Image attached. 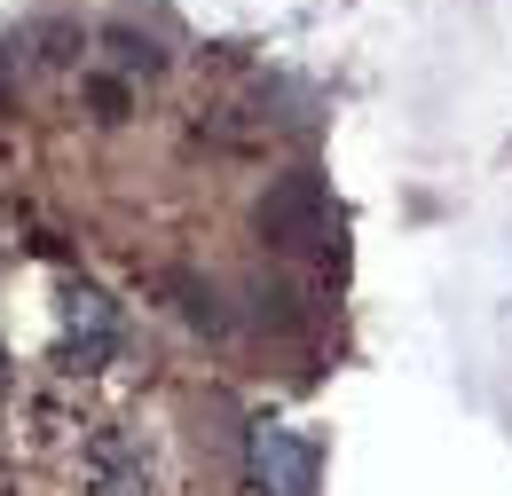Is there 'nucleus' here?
Masks as SVG:
<instances>
[{
  "label": "nucleus",
  "mask_w": 512,
  "mask_h": 496,
  "mask_svg": "<svg viewBox=\"0 0 512 496\" xmlns=\"http://www.w3.org/2000/svg\"><path fill=\"white\" fill-rule=\"evenodd\" d=\"M87 103H95V119H103V126H119V119H127V103H134V87H127V79H87Z\"/></svg>",
  "instance_id": "nucleus-7"
},
{
  "label": "nucleus",
  "mask_w": 512,
  "mask_h": 496,
  "mask_svg": "<svg viewBox=\"0 0 512 496\" xmlns=\"http://www.w3.org/2000/svg\"><path fill=\"white\" fill-rule=\"evenodd\" d=\"M245 457H253V489L260 496H316L323 449L308 434H292V426H268V418H260L253 441H245Z\"/></svg>",
  "instance_id": "nucleus-2"
},
{
  "label": "nucleus",
  "mask_w": 512,
  "mask_h": 496,
  "mask_svg": "<svg viewBox=\"0 0 512 496\" xmlns=\"http://www.w3.org/2000/svg\"><path fill=\"white\" fill-rule=\"evenodd\" d=\"M0 103H8V71H0Z\"/></svg>",
  "instance_id": "nucleus-8"
},
{
  "label": "nucleus",
  "mask_w": 512,
  "mask_h": 496,
  "mask_svg": "<svg viewBox=\"0 0 512 496\" xmlns=\"http://www.w3.org/2000/svg\"><path fill=\"white\" fill-rule=\"evenodd\" d=\"M87 481H95L103 496H150V449H142L134 434H119V426L95 434L87 441Z\"/></svg>",
  "instance_id": "nucleus-4"
},
{
  "label": "nucleus",
  "mask_w": 512,
  "mask_h": 496,
  "mask_svg": "<svg viewBox=\"0 0 512 496\" xmlns=\"http://www.w3.org/2000/svg\"><path fill=\"white\" fill-rule=\"evenodd\" d=\"M323 229H331V197H323V182L300 166V174H276L268 182V197H260V237L276 252H308L323 245Z\"/></svg>",
  "instance_id": "nucleus-1"
},
{
  "label": "nucleus",
  "mask_w": 512,
  "mask_h": 496,
  "mask_svg": "<svg viewBox=\"0 0 512 496\" xmlns=\"http://www.w3.org/2000/svg\"><path fill=\"white\" fill-rule=\"evenodd\" d=\"M119 355V315L95 284H64V363L71 371H103Z\"/></svg>",
  "instance_id": "nucleus-3"
},
{
  "label": "nucleus",
  "mask_w": 512,
  "mask_h": 496,
  "mask_svg": "<svg viewBox=\"0 0 512 496\" xmlns=\"http://www.w3.org/2000/svg\"><path fill=\"white\" fill-rule=\"evenodd\" d=\"M174 292H182V315H190V323H205V331H229V308H221V292H213V284L182 276Z\"/></svg>",
  "instance_id": "nucleus-6"
},
{
  "label": "nucleus",
  "mask_w": 512,
  "mask_h": 496,
  "mask_svg": "<svg viewBox=\"0 0 512 496\" xmlns=\"http://www.w3.org/2000/svg\"><path fill=\"white\" fill-rule=\"evenodd\" d=\"M103 48H111L119 71H142V79H150V71H166V48H158V40H142L134 24H111V32H103Z\"/></svg>",
  "instance_id": "nucleus-5"
}]
</instances>
